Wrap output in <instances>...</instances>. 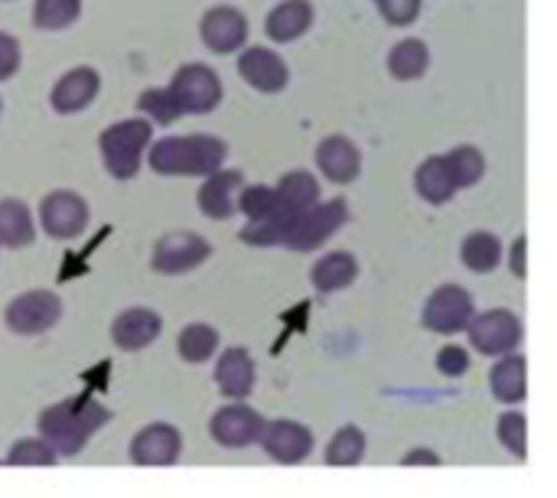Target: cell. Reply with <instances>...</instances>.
Listing matches in <instances>:
<instances>
[{
    "instance_id": "obj_1",
    "label": "cell",
    "mask_w": 557,
    "mask_h": 498,
    "mask_svg": "<svg viewBox=\"0 0 557 498\" xmlns=\"http://www.w3.org/2000/svg\"><path fill=\"white\" fill-rule=\"evenodd\" d=\"M111 421V411L101 401L91 398H72L46 408L39 414V437L59 453V457H78L85 444Z\"/></svg>"
},
{
    "instance_id": "obj_2",
    "label": "cell",
    "mask_w": 557,
    "mask_h": 498,
    "mask_svg": "<svg viewBox=\"0 0 557 498\" xmlns=\"http://www.w3.org/2000/svg\"><path fill=\"white\" fill-rule=\"evenodd\" d=\"M225 157L228 144L212 134L166 137L147 147V166L160 176H209L225 166Z\"/></svg>"
},
{
    "instance_id": "obj_3",
    "label": "cell",
    "mask_w": 557,
    "mask_h": 498,
    "mask_svg": "<svg viewBox=\"0 0 557 498\" xmlns=\"http://www.w3.org/2000/svg\"><path fill=\"white\" fill-rule=\"evenodd\" d=\"M153 140V124L147 117H127L98 134L101 163L114 179H134L140 173V160Z\"/></svg>"
},
{
    "instance_id": "obj_4",
    "label": "cell",
    "mask_w": 557,
    "mask_h": 498,
    "mask_svg": "<svg viewBox=\"0 0 557 498\" xmlns=\"http://www.w3.org/2000/svg\"><path fill=\"white\" fill-rule=\"evenodd\" d=\"M349 222V206L346 199H326V202H313L310 209L297 212L287 219L284 228V248L290 251H313L323 241H330L343 225Z\"/></svg>"
},
{
    "instance_id": "obj_5",
    "label": "cell",
    "mask_w": 557,
    "mask_h": 498,
    "mask_svg": "<svg viewBox=\"0 0 557 498\" xmlns=\"http://www.w3.org/2000/svg\"><path fill=\"white\" fill-rule=\"evenodd\" d=\"M170 95L176 98L180 111L183 114H209L219 108L222 95H225V85L219 78L215 69L202 65V62H186L173 72L170 78Z\"/></svg>"
},
{
    "instance_id": "obj_6",
    "label": "cell",
    "mask_w": 557,
    "mask_h": 498,
    "mask_svg": "<svg viewBox=\"0 0 557 498\" xmlns=\"http://www.w3.org/2000/svg\"><path fill=\"white\" fill-rule=\"evenodd\" d=\"M470 336V346L480 352V356H509L519 349L522 343V320L512 313V310H483V313H473V320L467 323L463 329Z\"/></svg>"
},
{
    "instance_id": "obj_7",
    "label": "cell",
    "mask_w": 557,
    "mask_h": 498,
    "mask_svg": "<svg viewBox=\"0 0 557 498\" xmlns=\"http://www.w3.org/2000/svg\"><path fill=\"white\" fill-rule=\"evenodd\" d=\"M476 313V303L470 297L467 287L460 284H441L428 303H424V313H421V323L424 329L437 333V336H457L467 329V323L473 320Z\"/></svg>"
},
{
    "instance_id": "obj_8",
    "label": "cell",
    "mask_w": 557,
    "mask_h": 498,
    "mask_svg": "<svg viewBox=\"0 0 557 498\" xmlns=\"http://www.w3.org/2000/svg\"><path fill=\"white\" fill-rule=\"evenodd\" d=\"M62 320V300L52 290H26L3 310V323L16 336H42Z\"/></svg>"
},
{
    "instance_id": "obj_9",
    "label": "cell",
    "mask_w": 557,
    "mask_h": 498,
    "mask_svg": "<svg viewBox=\"0 0 557 498\" xmlns=\"http://www.w3.org/2000/svg\"><path fill=\"white\" fill-rule=\"evenodd\" d=\"M88 202L72 189H55L39 202V228L55 241H75L88 228Z\"/></svg>"
},
{
    "instance_id": "obj_10",
    "label": "cell",
    "mask_w": 557,
    "mask_h": 498,
    "mask_svg": "<svg viewBox=\"0 0 557 498\" xmlns=\"http://www.w3.org/2000/svg\"><path fill=\"white\" fill-rule=\"evenodd\" d=\"M209 254H212V245L202 235H196V232H166L153 245L150 267L157 274H163V277H176V274H189L193 267L209 261Z\"/></svg>"
},
{
    "instance_id": "obj_11",
    "label": "cell",
    "mask_w": 557,
    "mask_h": 498,
    "mask_svg": "<svg viewBox=\"0 0 557 498\" xmlns=\"http://www.w3.org/2000/svg\"><path fill=\"white\" fill-rule=\"evenodd\" d=\"M261 431H264V418L248 404H225L209 418V437L225 450H245L258 444Z\"/></svg>"
},
{
    "instance_id": "obj_12",
    "label": "cell",
    "mask_w": 557,
    "mask_h": 498,
    "mask_svg": "<svg viewBox=\"0 0 557 498\" xmlns=\"http://www.w3.org/2000/svg\"><path fill=\"white\" fill-rule=\"evenodd\" d=\"M258 444L281 466H297V463H304L313 453V434H310V427H304L297 421H287V418L264 421V431H261Z\"/></svg>"
},
{
    "instance_id": "obj_13",
    "label": "cell",
    "mask_w": 557,
    "mask_h": 498,
    "mask_svg": "<svg viewBox=\"0 0 557 498\" xmlns=\"http://www.w3.org/2000/svg\"><path fill=\"white\" fill-rule=\"evenodd\" d=\"M238 75L261 95H277L290 82L287 62L268 46H248V49L242 46L238 49Z\"/></svg>"
},
{
    "instance_id": "obj_14",
    "label": "cell",
    "mask_w": 557,
    "mask_h": 498,
    "mask_svg": "<svg viewBox=\"0 0 557 498\" xmlns=\"http://www.w3.org/2000/svg\"><path fill=\"white\" fill-rule=\"evenodd\" d=\"M199 36L215 55H232L248 39V20L238 7H209L199 20Z\"/></svg>"
},
{
    "instance_id": "obj_15",
    "label": "cell",
    "mask_w": 557,
    "mask_h": 498,
    "mask_svg": "<svg viewBox=\"0 0 557 498\" xmlns=\"http://www.w3.org/2000/svg\"><path fill=\"white\" fill-rule=\"evenodd\" d=\"M183 453V437L173 424H150L131 440V463L134 466H173Z\"/></svg>"
},
{
    "instance_id": "obj_16",
    "label": "cell",
    "mask_w": 557,
    "mask_h": 498,
    "mask_svg": "<svg viewBox=\"0 0 557 498\" xmlns=\"http://www.w3.org/2000/svg\"><path fill=\"white\" fill-rule=\"evenodd\" d=\"M160 333H163V320L150 307H131V310L117 313L111 323V343L121 352H140V349L153 346Z\"/></svg>"
},
{
    "instance_id": "obj_17",
    "label": "cell",
    "mask_w": 557,
    "mask_h": 498,
    "mask_svg": "<svg viewBox=\"0 0 557 498\" xmlns=\"http://www.w3.org/2000/svg\"><path fill=\"white\" fill-rule=\"evenodd\" d=\"M101 91V75L88 65L69 69L49 91V104L55 114H78L85 111Z\"/></svg>"
},
{
    "instance_id": "obj_18",
    "label": "cell",
    "mask_w": 557,
    "mask_h": 498,
    "mask_svg": "<svg viewBox=\"0 0 557 498\" xmlns=\"http://www.w3.org/2000/svg\"><path fill=\"white\" fill-rule=\"evenodd\" d=\"M245 186V176L238 170H215L202 179L199 186V212L206 219H215V222H225L238 212V189Z\"/></svg>"
},
{
    "instance_id": "obj_19",
    "label": "cell",
    "mask_w": 557,
    "mask_h": 498,
    "mask_svg": "<svg viewBox=\"0 0 557 498\" xmlns=\"http://www.w3.org/2000/svg\"><path fill=\"white\" fill-rule=\"evenodd\" d=\"M313 160H317V170L323 173V179H330L336 186H349L362 173V153H359V147L349 137H339V134L320 140Z\"/></svg>"
},
{
    "instance_id": "obj_20",
    "label": "cell",
    "mask_w": 557,
    "mask_h": 498,
    "mask_svg": "<svg viewBox=\"0 0 557 498\" xmlns=\"http://www.w3.org/2000/svg\"><path fill=\"white\" fill-rule=\"evenodd\" d=\"M219 391L228 398V401H245L251 391H255V378H258V369H255V359L248 349L242 346H232L219 356L215 362V372H212Z\"/></svg>"
},
{
    "instance_id": "obj_21",
    "label": "cell",
    "mask_w": 557,
    "mask_h": 498,
    "mask_svg": "<svg viewBox=\"0 0 557 498\" xmlns=\"http://www.w3.org/2000/svg\"><path fill=\"white\" fill-rule=\"evenodd\" d=\"M490 391L503 404H522L529 398V362L516 352L499 356L490 372Z\"/></svg>"
},
{
    "instance_id": "obj_22",
    "label": "cell",
    "mask_w": 557,
    "mask_h": 498,
    "mask_svg": "<svg viewBox=\"0 0 557 498\" xmlns=\"http://www.w3.org/2000/svg\"><path fill=\"white\" fill-rule=\"evenodd\" d=\"M310 26H313V3L310 0H281L264 20V33L271 36V42H294Z\"/></svg>"
},
{
    "instance_id": "obj_23",
    "label": "cell",
    "mask_w": 557,
    "mask_h": 498,
    "mask_svg": "<svg viewBox=\"0 0 557 498\" xmlns=\"http://www.w3.org/2000/svg\"><path fill=\"white\" fill-rule=\"evenodd\" d=\"M359 277V261L349 251H330L310 267V284L317 294H336L352 287Z\"/></svg>"
},
{
    "instance_id": "obj_24",
    "label": "cell",
    "mask_w": 557,
    "mask_h": 498,
    "mask_svg": "<svg viewBox=\"0 0 557 498\" xmlns=\"http://www.w3.org/2000/svg\"><path fill=\"white\" fill-rule=\"evenodd\" d=\"M414 189L424 202L431 206H447L460 189L454 186V176L447 170L444 153H431L418 170H414Z\"/></svg>"
},
{
    "instance_id": "obj_25",
    "label": "cell",
    "mask_w": 557,
    "mask_h": 498,
    "mask_svg": "<svg viewBox=\"0 0 557 498\" xmlns=\"http://www.w3.org/2000/svg\"><path fill=\"white\" fill-rule=\"evenodd\" d=\"M428 69H431V49H428L424 39L408 36V39H401V42L392 46V52H388V72H392L395 82H418V78L428 75Z\"/></svg>"
},
{
    "instance_id": "obj_26",
    "label": "cell",
    "mask_w": 557,
    "mask_h": 498,
    "mask_svg": "<svg viewBox=\"0 0 557 498\" xmlns=\"http://www.w3.org/2000/svg\"><path fill=\"white\" fill-rule=\"evenodd\" d=\"M36 241V222L26 202L0 199V248H26Z\"/></svg>"
},
{
    "instance_id": "obj_27",
    "label": "cell",
    "mask_w": 557,
    "mask_h": 498,
    "mask_svg": "<svg viewBox=\"0 0 557 498\" xmlns=\"http://www.w3.org/2000/svg\"><path fill=\"white\" fill-rule=\"evenodd\" d=\"M503 258H506V248L499 235L493 232H470L460 245V261L473 274H493L503 264Z\"/></svg>"
},
{
    "instance_id": "obj_28",
    "label": "cell",
    "mask_w": 557,
    "mask_h": 498,
    "mask_svg": "<svg viewBox=\"0 0 557 498\" xmlns=\"http://www.w3.org/2000/svg\"><path fill=\"white\" fill-rule=\"evenodd\" d=\"M238 212L248 222H264V219H290V212L284 209L281 196L274 186L255 183V186H242L238 189Z\"/></svg>"
},
{
    "instance_id": "obj_29",
    "label": "cell",
    "mask_w": 557,
    "mask_h": 498,
    "mask_svg": "<svg viewBox=\"0 0 557 498\" xmlns=\"http://www.w3.org/2000/svg\"><path fill=\"white\" fill-rule=\"evenodd\" d=\"M274 189H277V196H281V202H284V209L290 215H297V212L310 209L313 202H320V179L313 173H307V170L284 173Z\"/></svg>"
},
{
    "instance_id": "obj_30",
    "label": "cell",
    "mask_w": 557,
    "mask_h": 498,
    "mask_svg": "<svg viewBox=\"0 0 557 498\" xmlns=\"http://www.w3.org/2000/svg\"><path fill=\"white\" fill-rule=\"evenodd\" d=\"M176 352L183 362L189 365H202L219 352V329L209 323H189L186 329H180L176 336Z\"/></svg>"
},
{
    "instance_id": "obj_31",
    "label": "cell",
    "mask_w": 557,
    "mask_h": 498,
    "mask_svg": "<svg viewBox=\"0 0 557 498\" xmlns=\"http://www.w3.org/2000/svg\"><path fill=\"white\" fill-rule=\"evenodd\" d=\"M366 457V434L356 424H346L333 434V440L326 444V466L333 470H349L359 466Z\"/></svg>"
},
{
    "instance_id": "obj_32",
    "label": "cell",
    "mask_w": 557,
    "mask_h": 498,
    "mask_svg": "<svg viewBox=\"0 0 557 498\" xmlns=\"http://www.w3.org/2000/svg\"><path fill=\"white\" fill-rule=\"evenodd\" d=\"M444 160H447V170H450L457 189L476 186V183L483 179V173H486V157H483L476 147H470V144L454 147L450 153H444Z\"/></svg>"
},
{
    "instance_id": "obj_33",
    "label": "cell",
    "mask_w": 557,
    "mask_h": 498,
    "mask_svg": "<svg viewBox=\"0 0 557 498\" xmlns=\"http://www.w3.org/2000/svg\"><path fill=\"white\" fill-rule=\"evenodd\" d=\"M82 16V0H36L33 3V26L42 33L69 29Z\"/></svg>"
},
{
    "instance_id": "obj_34",
    "label": "cell",
    "mask_w": 557,
    "mask_h": 498,
    "mask_svg": "<svg viewBox=\"0 0 557 498\" xmlns=\"http://www.w3.org/2000/svg\"><path fill=\"white\" fill-rule=\"evenodd\" d=\"M137 111H140V114H147V117H150V124H163V127L183 117V111H180L176 98L170 95V88H147V91H140V98H137Z\"/></svg>"
},
{
    "instance_id": "obj_35",
    "label": "cell",
    "mask_w": 557,
    "mask_h": 498,
    "mask_svg": "<svg viewBox=\"0 0 557 498\" xmlns=\"http://www.w3.org/2000/svg\"><path fill=\"white\" fill-rule=\"evenodd\" d=\"M7 466H55L59 463V453L39 437H23V440H16L13 447H10V453H7V460H3Z\"/></svg>"
},
{
    "instance_id": "obj_36",
    "label": "cell",
    "mask_w": 557,
    "mask_h": 498,
    "mask_svg": "<svg viewBox=\"0 0 557 498\" xmlns=\"http://www.w3.org/2000/svg\"><path fill=\"white\" fill-rule=\"evenodd\" d=\"M496 437L516 460L529 457V421H525V414H519V411L503 414L496 421Z\"/></svg>"
},
{
    "instance_id": "obj_37",
    "label": "cell",
    "mask_w": 557,
    "mask_h": 498,
    "mask_svg": "<svg viewBox=\"0 0 557 498\" xmlns=\"http://www.w3.org/2000/svg\"><path fill=\"white\" fill-rule=\"evenodd\" d=\"M434 365H437V372H441L444 378H463V375L470 372V352H467L463 346H457V343L441 346Z\"/></svg>"
},
{
    "instance_id": "obj_38",
    "label": "cell",
    "mask_w": 557,
    "mask_h": 498,
    "mask_svg": "<svg viewBox=\"0 0 557 498\" xmlns=\"http://www.w3.org/2000/svg\"><path fill=\"white\" fill-rule=\"evenodd\" d=\"M388 26H411L421 16V0H375Z\"/></svg>"
},
{
    "instance_id": "obj_39",
    "label": "cell",
    "mask_w": 557,
    "mask_h": 498,
    "mask_svg": "<svg viewBox=\"0 0 557 498\" xmlns=\"http://www.w3.org/2000/svg\"><path fill=\"white\" fill-rule=\"evenodd\" d=\"M20 59H23V52H20L16 36H10V33H3V29H0V82H7V78H13V75H16Z\"/></svg>"
},
{
    "instance_id": "obj_40",
    "label": "cell",
    "mask_w": 557,
    "mask_h": 498,
    "mask_svg": "<svg viewBox=\"0 0 557 498\" xmlns=\"http://www.w3.org/2000/svg\"><path fill=\"white\" fill-rule=\"evenodd\" d=\"M525 251H529V238L522 235V238H516V245H512V251H509V271H512L516 277H525V274H529V267H525Z\"/></svg>"
},
{
    "instance_id": "obj_41",
    "label": "cell",
    "mask_w": 557,
    "mask_h": 498,
    "mask_svg": "<svg viewBox=\"0 0 557 498\" xmlns=\"http://www.w3.org/2000/svg\"><path fill=\"white\" fill-rule=\"evenodd\" d=\"M401 466H441V457H437L434 450L418 447V450H411V453L401 460Z\"/></svg>"
},
{
    "instance_id": "obj_42",
    "label": "cell",
    "mask_w": 557,
    "mask_h": 498,
    "mask_svg": "<svg viewBox=\"0 0 557 498\" xmlns=\"http://www.w3.org/2000/svg\"><path fill=\"white\" fill-rule=\"evenodd\" d=\"M0 463H3V460H0Z\"/></svg>"
}]
</instances>
